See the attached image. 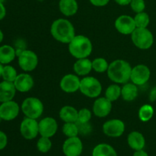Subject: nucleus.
<instances>
[{"label": "nucleus", "mask_w": 156, "mask_h": 156, "mask_svg": "<svg viewBox=\"0 0 156 156\" xmlns=\"http://www.w3.org/2000/svg\"><path fill=\"white\" fill-rule=\"evenodd\" d=\"M68 45L69 53L77 59L88 58L92 53L91 41L85 35H76Z\"/></svg>", "instance_id": "7ed1b4c3"}, {"label": "nucleus", "mask_w": 156, "mask_h": 156, "mask_svg": "<svg viewBox=\"0 0 156 156\" xmlns=\"http://www.w3.org/2000/svg\"><path fill=\"white\" fill-rule=\"evenodd\" d=\"M92 156H117V153L111 145L100 143L93 149Z\"/></svg>", "instance_id": "393cba45"}, {"label": "nucleus", "mask_w": 156, "mask_h": 156, "mask_svg": "<svg viewBox=\"0 0 156 156\" xmlns=\"http://www.w3.org/2000/svg\"><path fill=\"white\" fill-rule=\"evenodd\" d=\"M37 148L41 153L48 152L52 148V142L50 140V138L41 136V138L37 140Z\"/></svg>", "instance_id": "2f4dec72"}, {"label": "nucleus", "mask_w": 156, "mask_h": 156, "mask_svg": "<svg viewBox=\"0 0 156 156\" xmlns=\"http://www.w3.org/2000/svg\"><path fill=\"white\" fill-rule=\"evenodd\" d=\"M91 117H92V113H91V110L88 108H82L79 111V115H78V123H89L91 120Z\"/></svg>", "instance_id": "473e14b6"}, {"label": "nucleus", "mask_w": 156, "mask_h": 156, "mask_svg": "<svg viewBox=\"0 0 156 156\" xmlns=\"http://www.w3.org/2000/svg\"><path fill=\"white\" fill-rule=\"evenodd\" d=\"M20 133L25 140H34L39 134V122L25 117L20 124Z\"/></svg>", "instance_id": "6e6552de"}, {"label": "nucleus", "mask_w": 156, "mask_h": 156, "mask_svg": "<svg viewBox=\"0 0 156 156\" xmlns=\"http://www.w3.org/2000/svg\"><path fill=\"white\" fill-rule=\"evenodd\" d=\"M131 40L136 47L140 50H148L154 43V37L152 32L146 28L136 27L131 34Z\"/></svg>", "instance_id": "423d86ee"}, {"label": "nucleus", "mask_w": 156, "mask_h": 156, "mask_svg": "<svg viewBox=\"0 0 156 156\" xmlns=\"http://www.w3.org/2000/svg\"><path fill=\"white\" fill-rule=\"evenodd\" d=\"M59 118L64 123H76L78 120L79 111L70 105L63 106L59 111Z\"/></svg>", "instance_id": "5701e85b"}, {"label": "nucleus", "mask_w": 156, "mask_h": 156, "mask_svg": "<svg viewBox=\"0 0 156 156\" xmlns=\"http://www.w3.org/2000/svg\"><path fill=\"white\" fill-rule=\"evenodd\" d=\"M17 56L15 47L5 44L0 47V62L3 65H9Z\"/></svg>", "instance_id": "b1692460"}, {"label": "nucleus", "mask_w": 156, "mask_h": 156, "mask_svg": "<svg viewBox=\"0 0 156 156\" xmlns=\"http://www.w3.org/2000/svg\"><path fill=\"white\" fill-rule=\"evenodd\" d=\"M138 94V86L133 82H126L121 87V98L125 101H133L136 98Z\"/></svg>", "instance_id": "4be33fe9"}, {"label": "nucleus", "mask_w": 156, "mask_h": 156, "mask_svg": "<svg viewBox=\"0 0 156 156\" xmlns=\"http://www.w3.org/2000/svg\"><path fill=\"white\" fill-rule=\"evenodd\" d=\"M149 98L151 102H154L156 101V86L153 87V88L151 89L150 92H149Z\"/></svg>", "instance_id": "4c0bfd02"}, {"label": "nucleus", "mask_w": 156, "mask_h": 156, "mask_svg": "<svg viewBox=\"0 0 156 156\" xmlns=\"http://www.w3.org/2000/svg\"><path fill=\"white\" fill-rule=\"evenodd\" d=\"M139 118L142 122H148L154 115L153 107L150 105H144L139 110Z\"/></svg>", "instance_id": "bb28decb"}, {"label": "nucleus", "mask_w": 156, "mask_h": 156, "mask_svg": "<svg viewBox=\"0 0 156 156\" xmlns=\"http://www.w3.org/2000/svg\"><path fill=\"white\" fill-rule=\"evenodd\" d=\"M62 133L67 138L78 136L79 134V128L77 123H65L62 126Z\"/></svg>", "instance_id": "c756f323"}, {"label": "nucleus", "mask_w": 156, "mask_h": 156, "mask_svg": "<svg viewBox=\"0 0 156 156\" xmlns=\"http://www.w3.org/2000/svg\"><path fill=\"white\" fill-rule=\"evenodd\" d=\"M18 75V74L17 73L16 69L13 66H12L10 65L4 66L2 75V77L3 80L14 82V81L15 80Z\"/></svg>", "instance_id": "7c9ffc66"}, {"label": "nucleus", "mask_w": 156, "mask_h": 156, "mask_svg": "<svg viewBox=\"0 0 156 156\" xmlns=\"http://www.w3.org/2000/svg\"><path fill=\"white\" fill-rule=\"evenodd\" d=\"M133 156H149V155H148L147 152H145L143 149H142V150L135 151Z\"/></svg>", "instance_id": "a19ab883"}, {"label": "nucleus", "mask_w": 156, "mask_h": 156, "mask_svg": "<svg viewBox=\"0 0 156 156\" xmlns=\"http://www.w3.org/2000/svg\"><path fill=\"white\" fill-rule=\"evenodd\" d=\"M132 68L130 64L124 59H115L109 64L107 71L108 78L116 84H123L130 81Z\"/></svg>", "instance_id": "f03ea898"}, {"label": "nucleus", "mask_w": 156, "mask_h": 156, "mask_svg": "<svg viewBox=\"0 0 156 156\" xmlns=\"http://www.w3.org/2000/svg\"><path fill=\"white\" fill-rule=\"evenodd\" d=\"M21 110L26 117L37 120L42 116L44 107L43 102L39 98L29 97L23 101Z\"/></svg>", "instance_id": "20e7f679"}, {"label": "nucleus", "mask_w": 156, "mask_h": 156, "mask_svg": "<svg viewBox=\"0 0 156 156\" xmlns=\"http://www.w3.org/2000/svg\"><path fill=\"white\" fill-rule=\"evenodd\" d=\"M114 1H115V2L117 3V4H118L119 5L126 6L130 4L132 0H114Z\"/></svg>", "instance_id": "ea45409f"}, {"label": "nucleus", "mask_w": 156, "mask_h": 156, "mask_svg": "<svg viewBox=\"0 0 156 156\" xmlns=\"http://www.w3.org/2000/svg\"><path fill=\"white\" fill-rule=\"evenodd\" d=\"M112 103L105 97H98L93 104V114L99 118L108 117L112 110Z\"/></svg>", "instance_id": "2eb2a0df"}, {"label": "nucleus", "mask_w": 156, "mask_h": 156, "mask_svg": "<svg viewBox=\"0 0 156 156\" xmlns=\"http://www.w3.org/2000/svg\"><path fill=\"white\" fill-rule=\"evenodd\" d=\"M73 70L79 76H86L92 69V62L88 58L78 59L73 65Z\"/></svg>", "instance_id": "aec40b11"}, {"label": "nucleus", "mask_w": 156, "mask_h": 156, "mask_svg": "<svg viewBox=\"0 0 156 156\" xmlns=\"http://www.w3.org/2000/svg\"><path fill=\"white\" fill-rule=\"evenodd\" d=\"M59 9L64 16L70 17L77 13L79 5L77 0H59Z\"/></svg>", "instance_id": "412c9836"}, {"label": "nucleus", "mask_w": 156, "mask_h": 156, "mask_svg": "<svg viewBox=\"0 0 156 156\" xmlns=\"http://www.w3.org/2000/svg\"><path fill=\"white\" fill-rule=\"evenodd\" d=\"M8 136L3 131L0 130V151L4 149L7 146Z\"/></svg>", "instance_id": "c9c22d12"}, {"label": "nucleus", "mask_w": 156, "mask_h": 156, "mask_svg": "<svg viewBox=\"0 0 156 156\" xmlns=\"http://www.w3.org/2000/svg\"><path fill=\"white\" fill-rule=\"evenodd\" d=\"M16 91L14 82L3 80L0 82V102L3 103L12 101L15 98Z\"/></svg>", "instance_id": "a211bd4d"}, {"label": "nucleus", "mask_w": 156, "mask_h": 156, "mask_svg": "<svg viewBox=\"0 0 156 156\" xmlns=\"http://www.w3.org/2000/svg\"><path fill=\"white\" fill-rule=\"evenodd\" d=\"M2 120V118H1V116H0V122H1Z\"/></svg>", "instance_id": "a18cd8bd"}, {"label": "nucleus", "mask_w": 156, "mask_h": 156, "mask_svg": "<svg viewBox=\"0 0 156 156\" xmlns=\"http://www.w3.org/2000/svg\"><path fill=\"white\" fill-rule=\"evenodd\" d=\"M79 91L89 98H97L102 92L101 83L93 76H85L81 79Z\"/></svg>", "instance_id": "39448f33"}, {"label": "nucleus", "mask_w": 156, "mask_h": 156, "mask_svg": "<svg viewBox=\"0 0 156 156\" xmlns=\"http://www.w3.org/2000/svg\"><path fill=\"white\" fill-rule=\"evenodd\" d=\"M16 90L19 92L26 93L30 91L34 85V80L30 74L27 73L18 74L14 81Z\"/></svg>", "instance_id": "f3484780"}, {"label": "nucleus", "mask_w": 156, "mask_h": 156, "mask_svg": "<svg viewBox=\"0 0 156 156\" xmlns=\"http://www.w3.org/2000/svg\"><path fill=\"white\" fill-rule=\"evenodd\" d=\"M114 26L117 31L123 35H131L136 28L134 18L127 15H120L115 20Z\"/></svg>", "instance_id": "9b49d317"}, {"label": "nucleus", "mask_w": 156, "mask_h": 156, "mask_svg": "<svg viewBox=\"0 0 156 156\" xmlns=\"http://www.w3.org/2000/svg\"><path fill=\"white\" fill-rule=\"evenodd\" d=\"M151 76V71L147 66L139 64L132 68L130 81L137 86H141L147 83Z\"/></svg>", "instance_id": "1a4fd4ad"}, {"label": "nucleus", "mask_w": 156, "mask_h": 156, "mask_svg": "<svg viewBox=\"0 0 156 156\" xmlns=\"http://www.w3.org/2000/svg\"><path fill=\"white\" fill-rule=\"evenodd\" d=\"M58 123L53 117H47L39 121V134L41 136L51 138L56 133Z\"/></svg>", "instance_id": "dca6fc26"}, {"label": "nucleus", "mask_w": 156, "mask_h": 156, "mask_svg": "<svg viewBox=\"0 0 156 156\" xmlns=\"http://www.w3.org/2000/svg\"><path fill=\"white\" fill-rule=\"evenodd\" d=\"M78 125V128H79V134H82V135H88L91 132V125L89 123H78L76 122Z\"/></svg>", "instance_id": "f704fd0d"}, {"label": "nucleus", "mask_w": 156, "mask_h": 156, "mask_svg": "<svg viewBox=\"0 0 156 156\" xmlns=\"http://www.w3.org/2000/svg\"><path fill=\"white\" fill-rule=\"evenodd\" d=\"M81 79L76 74H66L61 79L59 87L62 91L68 94L75 93L79 90Z\"/></svg>", "instance_id": "4468645a"}, {"label": "nucleus", "mask_w": 156, "mask_h": 156, "mask_svg": "<svg viewBox=\"0 0 156 156\" xmlns=\"http://www.w3.org/2000/svg\"><path fill=\"white\" fill-rule=\"evenodd\" d=\"M103 133L112 138L120 137L125 132V123L120 119H111L105 122L102 126Z\"/></svg>", "instance_id": "9d476101"}, {"label": "nucleus", "mask_w": 156, "mask_h": 156, "mask_svg": "<svg viewBox=\"0 0 156 156\" xmlns=\"http://www.w3.org/2000/svg\"><path fill=\"white\" fill-rule=\"evenodd\" d=\"M92 69L98 73H107L109 67V63L106 59L103 57H98L93 59Z\"/></svg>", "instance_id": "cd10ccee"}, {"label": "nucleus", "mask_w": 156, "mask_h": 156, "mask_svg": "<svg viewBox=\"0 0 156 156\" xmlns=\"http://www.w3.org/2000/svg\"><path fill=\"white\" fill-rule=\"evenodd\" d=\"M127 143L129 147L133 150H142L146 146V139L141 133L138 131H133L128 135Z\"/></svg>", "instance_id": "6ab92c4d"}, {"label": "nucleus", "mask_w": 156, "mask_h": 156, "mask_svg": "<svg viewBox=\"0 0 156 156\" xmlns=\"http://www.w3.org/2000/svg\"><path fill=\"white\" fill-rule=\"evenodd\" d=\"M21 108L15 101L3 102L0 105V116L2 120L12 121L18 116Z\"/></svg>", "instance_id": "f8f14e48"}, {"label": "nucleus", "mask_w": 156, "mask_h": 156, "mask_svg": "<svg viewBox=\"0 0 156 156\" xmlns=\"http://www.w3.org/2000/svg\"><path fill=\"white\" fill-rule=\"evenodd\" d=\"M6 15V9L4 5V3L0 2V21L4 19Z\"/></svg>", "instance_id": "58836bf2"}, {"label": "nucleus", "mask_w": 156, "mask_h": 156, "mask_svg": "<svg viewBox=\"0 0 156 156\" xmlns=\"http://www.w3.org/2000/svg\"><path fill=\"white\" fill-rule=\"evenodd\" d=\"M131 9L136 13L144 12L146 9V2L145 0H132L129 4Z\"/></svg>", "instance_id": "72a5a7b5"}, {"label": "nucleus", "mask_w": 156, "mask_h": 156, "mask_svg": "<svg viewBox=\"0 0 156 156\" xmlns=\"http://www.w3.org/2000/svg\"><path fill=\"white\" fill-rule=\"evenodd\" d=\"M89 2L96 7H104L109 3L110 0H89Z\"/></svg>", "instance_id": "e433bc0d"}, {"label": "nucleus", "mask_w": 156, "mask_h": 156, "mask_svg": "<svg viewBox=\"0 0 156 156\" xmlns=\"http://www.w3.org/2000/svg\"><path fill=\"white\" fill-rule=\"evenodd\" d=\"M5 1V0H0V2H2V3H4V2Z\"/></svg>", "instance_id": "c03bdc74"}, {"label": "nucleus", "mask_w": 156, "mask_h": 156, "mask_svg": "<svg viewBox=\"0 0 156 156\" xmlns=\"http://www.w3.org/2000/svg\"><path fill=\"white\" fill-rule=\"evenodd\" d=\"M18 62L23 71L32 72L37 66L38 56L35 52L26 49L18 56Z\"/></svg>", "instance_id": "0eeeda50"}, {"label": "nucleus", "mask_w": 156, "mask_h": 156, "mask_svg": "<svg viewBox=\"0 0 156 156\" xmlns=\"http://www.w3.org/2000/svg\"><path fill=\"white\" fill-rule=\"evenodd\" d=\"M105 97L111 102L116 101L121 97V87L116 83L110 85L105 91Z\"/></svg>", "instance_id": "a878e982"}, {"label": "nucleus", "mask_w": 156, "mask_h": 156, "mask_svg": "<svg viewBox=\"0 0 156 156\" xmlns=\"http://www.w3.org/2000/svg\"><path fill=\"white\" fill-rule=\"evenodd\" d=\"M3 39H4V34H3L2 30L0 29V44H1L2 42Z\"/></svg>", "instance_id": "79ce46f5"}, {"label": "nucleus", "mask_w": 156, "mask_h": 156, "mask_svg": "<svg viewBox=\"0 0 156 156\" xmlns=\"http://www.w3.org/2000/svg\"><path fill=\"white\" fill-rule=\"evenodd\" d=\"M50 34L56 41L69 44L76 36V30L73 23L66 18H59L52 23Z\"/></svg>", "instance_id": "f257e3e1"}, {"label": "nucleus", "mask_w": 156, "mask_h": 156, "mask_svg": "<svg viewBox=\"0 0 156 156\" xmlns=\"http://www.w3.org/2000/svg\"><path fill=\"white\" fill-rule=\"evenodd\" d=\"M134 21L136 27L139 28H146L149 26L150 22L149 15L146 12H142L140 13H136L135 17H133Z\"/></svg>", "instance_id": "c85d7f7f"}, {"label": "nucleus", "mask_w": 156, "mask_h": 156, "mask_svg": "<svg viewBox=\"0 0 156 156\" xmlns=\"http://www.w3.org/2000/svg\"><path fill=\"white\" fill-rule=\"evenodd\" d=\"M83 151V144L78 136L66 139L62 145V152L65 156H80Z\"/></svg>", "instance_id": "ddd939ff"}, {"label": "nucleus", "mask_w": 156, "mask_h": 156, "mask_svg": "<svg viewBox=\"0 0 156 156\" xmlns=\"http://www.w3.org/2000/svg\"><path fill=\"white\" fill-rule=\"evenodd\" d=\"M3 68H4V66H3V64H2L0 62V77H2V75Z\"/></svg>", "instance_id": "37998d69"}, {"label": "nucleus", "mask_w": 156, "mask_h": 156, "mask_svg": "<svg viewBox=\"0 0 156 156\" xmlns=\"http://www.w3.org/2000/svg\"><path fill=\"white\" fill-rule=\"evenodd\" d=\"M39 1H44V0H39Z\"/></svg>", "instance_id": "49530a36"}]
</instances>
